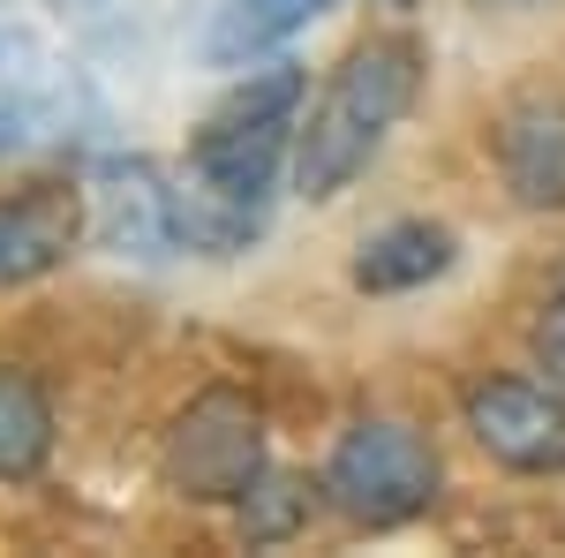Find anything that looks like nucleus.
Instances as JSON below:
<instances>
[{"mask_svg": "<svg viewBox=\"0 0 565 558\" xmlns=\"http://www.w3.org/2000/svg\"><path fill=\"white\" fill-rule=\"evenodd\" d=\"M159 468H167V483H174L181 498H196V506H242L264 483V468H271L264 408L234 386L196 392L174 415V430H167Z\"/></svg>", "mask_w": 565, "mask_h": 558, "instance_id": "obj_4", "label": "nucleus"}, {"mask_svg": "<svg viewBox=\"0 0 565 558\" xmlns=\"http://www.w3.org/2000/svg\"><path fill=\"white\" fill-rule=\"evenodd\" d=\"M468 438L513 475H565V386L551 378H476L460 392Z\"/></svg>", "mask_w": 565, "mask_h": 558, "instance_id": "obj_5", "label": "nucleus"}, {"mask_svg": "<svg viewBox=\"0 0 565 558\" xmlns=\"http://www.w3.org/2000/svg\"><path fill=\"white\" fill-rule=\"evenodd\" d=\"M445 272H452V234L430 227V219H399V227H385V234L362 242L354 287H362V295H415V287H430Z\"/></svg>", "mask_w": 565, "mask_h": 558, "instance_id": "obj_8", "label": "nucleus"}, {"mask_svg": "<svg viewBox=\"0 0 565 558\" xmlns=\"http://www.w3.org/2000/svg\"><path fill=\"white\" fill-rule=\"evenodd\" d=\"M84 234V197L68 181H31L0 197V280H39L76 250Z\"/></svg>", "mask_w": 565, "mask_h": 558, "instance_id": "obj_6", "label": "nucleus"}, {"mask_svg": "<svg viewBox=\"0 0 565 558\" xmlns=\"http://www.w3.org/2000/svg\"><path fill=\"white\" fill-rule=\"evenodd\" d=\"M498 167L513 181L521 204H565V98L535 91L521 106H505L498 122Z\"/></svg>", "mask_w": 565, "mask_h": 558, "instance_id": "obj_7", "label": "nucleus"}, {"mask_svg": "<svg viewBox=\"0 0 565 558\" xmlns=\"http://www.w3.org/2000/svg\"><path fill=\"white\" fill-rule=\"evenodd\" d=\"M302 514H309V483L271 475V468H264V483L242 498V528H249V544H279V536H295Z\"/></svg>", "mask_w": 565, "mask_h": 558, "instance_id": "obj_11", "label": "nucleus"}, {"mask_svg": "<svg viewBox=\"0 0 565 558\" xmlns=\"http://www.w3.org/2000/svg\"><path fill=\"white\" fill-rule=\"evenodd\" d=\"M535 370H543L551 386H565V295H551L543 317H535Z\"/></svg>", "mask_w": 565, "mask_h": 558, "instance_id": "obj_12", "label": "nucleus"}, {"mask_svg": "<svg viewBox=\"0 0 565 558\" xmlns=\"http://www.w3.org/2000/svg\"><path fill=\"white\" fill-rule=\"evenodd\" d=\"M295 129H302V69H257L249 84L226 91L204 114V129L189 136V181H196L189 234L242 242L257 227L264 189L295 159Z\"/></svg>", "mask_w": 565, "mask_h": 558, "instance_id": "obj_1", "label": "nucleus"}, {"mask_svg": "<svg viewBox=\"0 0 565 558\" xmlns=\"http://www.w3.org/2000/svg\"><path fill=\"white\" fill-rule=\"evenodd\" d=\"M324 8H340V0H226L212 23V61H257L271 45H287L295 31H309Z\"/></svg>", "mask_w": 565, "mask_h": 558, "instance_id": "obj_10", "label": "nucleus"}, {"mask_svg": "<svg viewBox=\"0 0 565 558\" xmlns=\"http://www.w3.org/2000/svg\"><path fill=\"white\" fill-rule=\"evenodd\" d=\"M354 528H407L437 506L445 491V461L415 423L392 415H362L340 430V445L324 453V483H317Z\"/></svg>", "mask_w": 565, "mask_h": 558, "instance_id": "obj_3", "label": "nucleus"}, {"mask_svg": "<svg viewBox=\"0 0 565 558\" xmlns=\"http://www.w3.org/2000/svg\"><path fill=\"white\" fill-rule=\"evenodd\" d=\"M53 453V400L31 370L0 362V483H23Z\"/></svg>", "mask_w": 565, "mask_h": 558, "instance_id": "obj_9", "label": "nucleus"}, {"mask_svg": "<svg viewBox=\"0 0 565 558\" xmlns=\"http://www.w3.org/2000/svg\"><path fill=\"white\" fill-rule=\"evenodd\" d=\"M415 98H423V45L407 39V31L362 39L324 76L317 106L295 129V189H302L309 204H332L354 173L385 151V136L407 122Z\"/></svg>", "mask_w": 565, "mask_h": 558, "instance_id": "obj_2", "label": "nucleus"}]
</instances>
